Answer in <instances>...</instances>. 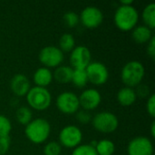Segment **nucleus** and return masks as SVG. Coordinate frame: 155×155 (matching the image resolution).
Masks as SVG:
<instances>
[{"label": "nucleus", "instance_id": "6e6552de", "mask_svg": "<svg viewBox=\"0 0 155 155\" xmlns=\"http://www.w3.org/2000/svg\"><path fill=\"white\" fill-rule=\"evenodd\" d=\"M57 109L65 114H74L79 111L80 104L78 96L70 91L61 93L55 101Z\"/></svg>", "mask_w": 155, "mask_h": 155}, {"label": "nucleus", "instance_id": "9d476101", "mask_svg": "<svg viewBox=\"0 0 155 155\" xmlns=\"http://www.w3.org/2000/svg\"><path fill=\"white\" fill-rule=\"evenodd\" d=\"M128 155H153V142L145 136H137L132 139L127 145Z\"/></svg>", "mask_w": 155, "mask_h": 155}, {"label": "nucleus", "instance_id": "2eb2a0df", "mask_svg": "<svg viewBox=\"0 0 155 155\" xmlns=\"http://www.w3.org/2000/svg\"><path fill=\"white\" fill-rule=\"evenodd\" d=\"M33 80L35 84V86L46 88V86H48L54 80L53 73L49 68H46L45 66L39 67L34 73Z\"/></svg>", "mask_w": 155, "mask_h": 155}, {"label": "nucleus", "instance_id": "1a4fd4ad", "mask_svg": "<svg viewBox=\"0 0 155 155\" xmlns=\"http://www.w3.org/2000/svg\"><path fill=\"white\" fill-rule=\"evenodd\" d=\"M88 81L95 85L104 84L109 78V71L106 65L101 62H91L85 68Z\"/></svg>", "mask_w": 155, "mask_h": 155}, {"label": "nucleus", "instance_id": "20e7f679", "mask_svg": "<svg viewBox=\"0 0 155 155\" xmlns=\"http://www.w3.org/2000/svg\"><path fill=\"white\" fill-rule=\"evenodd\" d=\"M25 96L29 107L36 111H45L48 109L52 103L51 93L45 87H31Z\"/></svg>", "mask_w": 155, "mask_h": 155}, {"label": "nucleus", "instance_id": "423d86ee", "mask_svg": "<svg viewBox=\"0 0 155 155\" xmlns=\"http://www.w3.org/2000/svg\"><path fill=\"white\" fill-rule=\"evenodd\" d=\"M83 133L76 125H66L59 133V143L68 149H74L81 144Z\"/></svg>", "mask_w": 155, "mask_h": 155}, {"label": "nucleus", "instance_id": "0eeeda50", "mask_svg": "<svg viewBox=\"0 0 155 155\" xmlns=\"http://www.w3.org/2000/svg\"><path fill=\"white\" fill-rule=\"evenodd\" d=\"M39 61L46 68H56L64 61V53L57 47L54 45H47L41 49L39 55Z\"/></svg>", "mask_w": 155, "mask_h": 155}, {"label": "nucleus", "instance_id": "f257e3e1", "mask_svg": "<svg viewBox=\"0 0 155 155\" xmlns=\"http://www.w3.org/2000/svg\"><path fill=\"white\" fill-rule=\"evenodd\" d=\"M114 21L120 31H132L139 21V12L134 5H120L114 13Z\"/></svg>", "mask_w": 155, "mask_h": 155}, {"label": "nucleus", "instance_id": "5701e85b", "mask_svg": "<svg viewBox=\"0 0 155 155\" xmlns=\"http://www.w3.org/2000/svg\"><path fill=\"white\" fill-rule=\"evenodd\" d=\"M15 119L21 125H27L33 120V112L28 106H20L15 112Z\"/></svg>", "mask_w": 155, "mask_h": 155}, {"label": "nucleus", "instance_id": "cd10ccee", "mask_svg": "<svg viewBox=\"0 0 155 155\" xmlns=\"http://www.w3.org/2000/svg\"><path fill=\"white\" fill-rule=\"evenodd\" d=\"M76 120L82 124H87L92 121V115L88 113V111H78L76 113Z\"/></svg>", "mask_w": 155, "mask_h": 155}, {"label": "nucleus", "instance_id": "a211bd4d", "mask_svg": "<svg viewBox=\"0 0 155 155\" xmlns=\"http://www.w3.org/2000/svg\"><path fill=\"white\" fill-rule=\"evenodd\" d=\"M74 69L68 65H59L53 73V78L59 84L71 83Z\"/></svg>", "mask_w": 155, "mask_h": 155}, {"label": "nucleus", "instance_id": "7ed1b4c3", "mask_svg": "<svg viewBox=\"0 0 155 155\" xmlns=\"http://www.w3.org/2000/svg\"><path fill=\"white\" fill-rule=\"evenodd\" d=\"M145 74V68L143 64L136 60L126 63L121 71V79L126 87H136L140 84Z\"/></svg>", "mask_w": 155, "mask_h": 155}, {"label": "nucleus", "instance_id": "dca6fc26", "mask_svg": "<svg viewBox=\"0 0 155 155\" xmlns=\"http://www.w3.org/2000/svg\"><path fill=\"white\" fill-rule=\"evenodd\" d=\"M153 37V30L144 25H136L132 30V38L136 44L139 45L147 44Z\"/></svg>", "mask_w": 155, "mask_h": 155}, {"label": "nucleus", "instance_id": "a878e982", "mask_svg": "<svg viewBox=\"0 0 155 155\" xmlns=\"http://www.w3.org/2000/svg\"><path fill=\"white\" fill-rule=\"evenodd\" d=\"M45 155H60L62 152V146L58 142H49L44 147Z\"/></svg>", "mask_w": 155, "mask_h": 155}, {"label": "nucleus", "instance_id": "c756f323", "mask_svg": "<svg viewBox=\"0 0 155 155\" xmlns=\"http://www.w3.org/2000/svg\"><path fill=\"white\" fill-rule=\"evenodd\" d=\"M146 110L149 115L153 118L155 117V95L151 94L146 103Z\"/></svg>", "mask_w": 155, "mask_h": 155}, {"label": "nucleus", "instance_id": "412c9836", "mask_svg": "<svg viewBox=\"0 0 155 155\" xmlns=\"http://www.w3.org/2000/svg\"><path fill=\"white\" fill-rule=\"evenodd\" d=\"M75 47V39L70 33H64L59 39L58 48L63 53H70Z\"/></svg>", "mask_w": 155, "mask_h": 155}, {"label": "nucleus", "instance_id": "39448f33", "mask_svg": "<svg viewBox=\"0 0 155 155\" xmlns=\"http://www.w3.org/2000/svg\"><path fill=\"white\" fill-rule=\"evenodd\" d=\"M94 128L102 134H112L119 126L117 116L111 112H100L92 118Z\"/></svg>", "mask_w": 155, "mask_h": 155}, {"label": "nucleus", "instance_id": "b1692460", "mask_svg": "<svg viewBox=\"0 0 155 155\" xmlns=\"http://www.w3.org/2000/svg\"><path fill=\"white\" fill-rule=\"evenodd\" d=\"M64 22L66 26L68 27H74L76 26L79 22H80V18H79V15L74 11H68L64 15Z\"/></svg>", "mask_w": 155, "mask_h": 155}, {"label": "nucleus", "instance_id": "f03ea898", "mask_svg": "<svg viewBox=\"0 0 155 155\" xmlns=\"http://www.w3.org/2000/svg\"><path fill=\"white\" fill-rule=\"evenodd\" d=\"M51 134L50 123L44 118L33 119L25 129L26 138L35 144L44 143Z\"/></svg>", "mask_w": 155, "mask_h": 155}, {"label": "nucleus", "instance_id": "6ab92c4d", "mask_svg": "<svg viewBox=\"0 0 155 155\" xmlns=\"http://www.w3.org/2000/svg\"><path fill=\"white\" fill-rule=\"evenodd\" d=\"M142 18L144 25L148 26L150 29L153 30L155 27V4H148L143 10Z\"/></svg>", "mask_w": 155, "mask_h": 155}, {"label": "nucleus", "instance_id": "f8f14e48", "mask_svg": "<svg viewBox=\"0 0 155 155\" xmlns=\"http://www.w3.org/2000/svg\"><path fill=\"white\" fill-rule=\"evenodd\" d=\"M80 22L87 28H95L98 27L104 21V14L96 6L90 5L84 7L80 15Z\"/></svg>", "mask_w": 155, "mask_h": 155}, {"label": "nucleus", "instance_id": "473e14b6", "mask_svg": "<svg viewBox=\"0 0 155 155\" xmlns=\"http://www.w3.org/2000/svg\"><path fill=\"white\" fill-rule=\"evenodd\" d=\"M134 1L133 0H122L120 1V5H133Z\"/></svg>", "mask_w": 155, "mask_h": 155}, {"label": "nucleus", "instance_id": "aec40b11", "mask_svg": "<svg viewBox=\"0 0 155 155\" xmlns=\"http://www.w3.org/2000/svg\"><path fill=\"white\" fill-rule=\"evenodd\" d=\"M94 149L97 155H114L115 152V144L111 140L103 139L97 142Z\"/></svg>", "mask_w": 155, "mask_h": 155}, {"label": "nucleus", "instance_id": "f704fd0d", "mask_svg": "<svg viewBox=\"0 0 155 155\" xmlns=\"http://www.w3.org/2000/svg\"><path fill=\"white\" fill-rule=\"evenodd\" d=\"M153 155H154V154H153Z\"/></svg>", "mask_w": 155, "mask_h": 155}, {"label": "nucleus", "instance_id": "c85d7f7f", "mask_svg": "<svg viewBox=\"0 0 155 155\" xmlns=\"http://www.w3.org/2000/svg\"><path fill=\"white\" fill-rule=\"evenodd\" d=\"M11 140L9 136L0 137V155H5L10 149Z\"/></svg>", "mask_w": 155, "mask_h": 155}, {"label": "nucleus", "instance_id": "4468645a", "mask_svg": "<svg viewBox=\"0 0 155 155\" xmlns=\"http://www.w3.org/2000/svg\"><path fill=\"white\" fill-rule=\"evenodd\" d=\"M10 89L18 97L25 96L31 89V83L27 76L22 74H15L10 81Z\"/></svg>", "mask_w": 155, "mask_h": 155}, {"label": "nucleus", "instance_id": "72a5a7b5", "mask_svg": "<svg viewBox=\"0 0 155 155\" xmlns=\"http://www.w3.org/2000/svg\"><path fill=\"white\" fill-rule=\"evenodd\" d=\"M151 135L153 138L155 136V122L153 121L151 124Z\"/></svg>", "mask_w": 155, "mask_h": 155}, {"label": "nucleus", "instance_id": "f3484780", "mask_svg": "<svg viewBox=\"0 0 155 155\" xmlns=\"http://www.w3.org/2000/svg\"><path fill=\"white\" fill-rule=\"evenodd\" d=\"M116 98H117L118 103L121 105L131 106L135 103L137 96H136V94H135V91L134 88L124 86L118 91Z\"/></svg>", "mask_w": 155, "mask_h": 155}, {"label": "nucleus", "instance_id": "9b49d317", "mask_svg": "<svg viewBox=\"0 0 155 155\" xmlns=\"http://www.w3.org/2000/svg\"><path fill=\"white\" fill-rule=\"evenodd\" d=\"M69 59L73 69H85L91 63L92 54L88 47L78 45L70 52Z\"/></svg>", "mask_w": 155, "mask_h": 155}, {"label": "nucleus", "instance_id": "2f4dec72", "mask_svg": "<svg viewBox=\"0 0 155 155\" xmlns=\"http://www.w3.org/2000/svg\"><path fill=\"white\" fill-rule=\"evenodd\" d=\"M147 54L148 55L152 58L154 59L155 57V38L154 36L147 43Z\"/></svg>", "mask_w": 155, "mask_h": 155}, {"label": "nucleus", "instance_id": "4be33fe9", "mask_svg": "<svg viewBox=\"0 0 155 155\" xmlns=\"http://www.w3.org/2000/svg\"><path fill=\"white\" fill-rule=\"evenodd\" d=\"M71 83L77 88H84L89 83L85 69H74Z\"/></svg>", "mask_w": 155, "mask_h": 155}, {"label": "nucleus", "instance_id": "393cba45", "mask_svg": "<svg viewBox=\"0 0 155 155\" xmlns=\"http://www.w3.org/2000/svg\"><path fill=\"white\" fill-rule=\"evenodd\" d=\"M12 130V124L10 120L3 114H0V137L9 136Z\"/></svg>", "mask_w": 155, "mask_h": 155}, {"label": "nucleus", "instance_id": "bb28decb", "mask_svg": "<svg viewBox=\"0 0 155 155\" xmlns=\"http://www.w3.org/2000/svg\"><path fill=\"white\" fill-rule=\"evenodd\" d=\"M71 155H97V153L90 144H80L73 150Z\"/></svg>", "mask_w": 155, "mask_h": 155}, {"label": "nucleus", "instance_id": "7c9ffc66", "mask_svg": "<svg viewBox=\"0 0 155 155\" xmlns=\"http://www.w3.org/2000/svg\"><path fill=\"white\" fill-rule=\"evenodd\" d=\"M136 87H137V88H136V90H134V91H135V94H136V96H137V97L144 98V97H147V96L149 95L150 91H149V88H148L147 85L140 84H139L138 86H136Z\"/></svg>", "mask_w": 155, "mask_h": 155}, {"label": "nucleus", "instance_id": "ddd939ff", "mask_svg": "<svg viewBox=\"0 0 155 155\" xmlns=\"http://www.w3.org/2000/svg\"><path fill=\"white\" fill-rule=\"evenodd\" d=\"M78 98L80 107L85 111H93L96 109L102 102V95L100 92L94 88L85 89Z\"/></svg>", "mask_w": 155, "mask_h": 155}]
</instances>
